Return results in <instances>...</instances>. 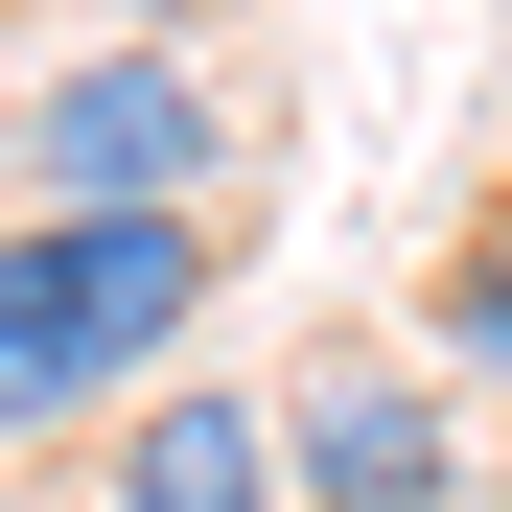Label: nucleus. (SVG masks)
I'll list each match as a JSON object with an SVG mask.
<instances>
[{"label": "nucleus", "instance_id": "2", "mask_svg": "<svg viewBox=\"0 0 512 512\" xmlns=\"http://www.w3.org/2000/svg\"><path fill=\"white\" fill-rule=\"evenodd\" d=\"M233 163H256L233 70H210V47H163V24L70 47L47 94H24V210H210V233H233Z\"/></svg>", "mask_w": 512, "mask_h": 512}, {"label": "nucleus", "instance_id": "6", "mask_svg": "<svg viewBox=\"0 0 512 512\" xmlns=\"http://www.w3.org/2000/svg\"><path fill=\"white\" fill-rule=\"evenodd\" d=\"M117 24H163V0H117Z\"/></svg>", "mask_w": 512, "mask_h": 512}, {"label": "nucleus", "instance_id": "5", "mask_svg": "<svg viewBox=\"0 0 512 512\" xmlns=\"http://www.w3.org/2000/svg\"><path fill=\"white\" fill-rule=\"evenodd\" d=\"M443 373H466V396H512V187L443 233Z\"/></svg>", "mask_w": 512, "mask_h": 512}, {"label": "nucleus", "instance_id": "1", "mask_svg": "<svg viewBox=\"0 0 512 512\" xmlns=\"http://www.w3.org/2000/svg\"><path fill=\"white\" fill-rule=\"evenodd\" d=\"M187 326H210V210H0V443L163 396Z\"/></svg>", "mask_w": 512, "mask_h": 512}, {"label": "nucleus", "instance_id": "4", "mask_svg": "<svg viewBox=\"0 0 512 512\" xmlns=\"http://www.w3.org/2000/svg\"><path fill=\"white\" fill-rule=\"evenodd\" d=\"M117 512H303L280 489V396H233V373L117 396Z\"/></svg>", "mask_w": 512, "mask_h": 512}, {"label": "nucleus", "instance_id": "3", "mask_svg": "<svg viewBox=\"0 0 512 512\" xmlns=\"http://www.w3.org/2000/svg\"><path fill=\"white\" fill-rule=\"evenodd\" d=\"M280 489H303V512H466V419H443V373L303 350V373H280Z\"/></svg>", "mask_w": 512, "mask_h": 512}]
</instances>
